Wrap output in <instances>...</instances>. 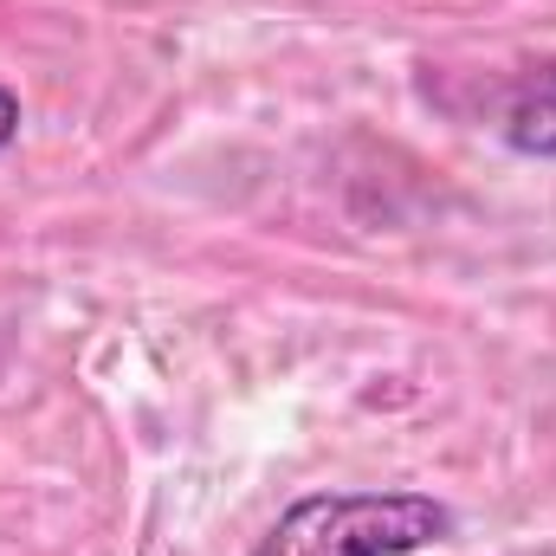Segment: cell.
Segmentation results:
<instances>
[{
	"instance_id": "obj_3",
	"label": "cell",
	"mask_w": 556,
	"mask_h": 556,
	"mask_svg": "<svg viewBox=\"0 0 556 556\" xmlns=\"http://www.w3.org/2000/svg\"><path fill=\"white\" fill-rule=\"evenodd\" d=\"M13 137H20V98H13V91L0 85V149H7Z\"/></svg>"
},
{
	"instance_id": "obj_2",
	"label": "cell",
	"mask_w": 556,
	"mask_h": 556,
	"mask_svg": "<svg viewBox=\"0 0 556 556\" xmlns=\"http://www.w3.org/2000/svg\"><path fill=\"white\" fill-rule=\"evenodd\" d=\"M498 137L511 142L518 155L556 162V59L531 65L505 98H498Z\"/></svg>"
},
{
	"instance_id": "obj_1",
	"label": "cell",
	"mask_w": 556,
	"mask_h": 556,
	"mask_svg": "<svg viewBox=\"0 0 556 556\" xmlns=\"http://www.w3.org/2000/svg\"><path fill=\"white\" fill-rule=\"evenodd\" d=\"M453 538V511L427 492H311L253 556H415Z\"/></svg>"
}]
</instances>
